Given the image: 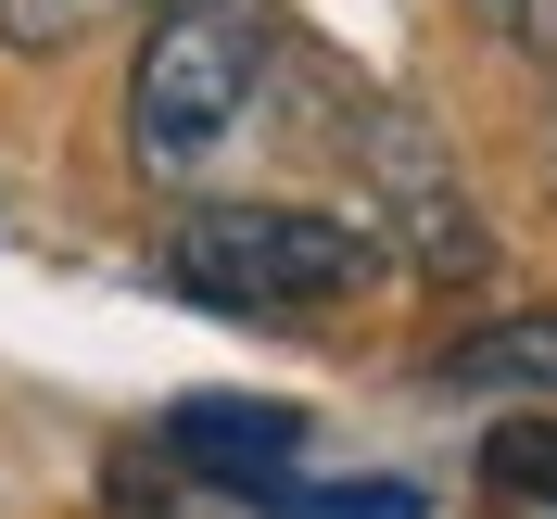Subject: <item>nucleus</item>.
<instances>
[{
  "mask_svg": "<svg viewBox=\"0 0 557 519\" xmlns=\"http://www.w3.org/2000/svg\"><path fill=\"white\" fill-rule=\"evenodd\" d=\"M469 26L494 51H520V64H557V0H469Z\"/></svg>",
  "mask_w": 557,
  "mask_h": 519,
  "instance_id": "0eeeda50",
  "label": "nucleus"
},
{
  "mask_svg": "<svg viewBox=\"0 0 557 519\" xmlns=\"http://www.w3.org/2000/svg\"><path fill=\"white\" fill-rule=\"evenodd\" d=\"M127 0H0V38L13 51H76L89 26H114Z\"/></svg>",
  "mask_w": 557,
  "mask_h": 519,
  "instance_id": "39448f33",
  "label": "nucleus"
},
{
  "mask_svg": "<svg viewBox=\"0 0 557 519\" xmlns=\"http://www.w3.org/2000/svg\"><path fill=\"white\" fill-rule=\"evenodd\" d=\"M267 76H278V13L267 0H165L152 38H139V76H127V152L139 177H215L242 152V127L267 114Z\"/></svg>",
  "mask_w": 557,
  "mask_h": 519,
  "instance_id": "f257e3e1",
  "label": "nucleus"
},
{
  "mask_svg": "<svg viewBox=\"0 0 557 519\" xmlns=\"http://www.w3.org/2000/svg\"><path fill=\"white\" fill-rule=\"evenodd\" d=\"M165 267L215 317H330L381 279V242L317 203H203L165 228Z\"/></svg>",
  "mask_w": 557,
  "mask_h": 519,
  "instance_id": "f03ea898",
  "label": "nucleus"
},
{
  "mask_svg": "<svg viewBox=\"0 0 557 519\" xmlns=\"http://www.w3.org/2000/svg\"><path fill=\"white\" fill-rule=\"evenodd\" d=\"M343 139H355L368 203H381V228H368L381 254H406L418 279H482L494 267L482 215H469V190H456V165H444V139L418 127L406 102H343Z\"/></svg>",
  "mask_w": 557,
  "mask_h": 519,
  "instance_id": "7ed1b4c3",
  "label": "nucleus"
},
{
  "mask_svg": "<svg viewBox=\"0 0 557 519\" xmlns=\"http://www.w3.org/2000/svg\"><path fill=\"white\" fill-rule=\"evenodd\" d=\"M456 393H557V317H507V330H469L444 343Z\"/></svg>",
  "mask_w": 557,
  "mask_h": 519,
  "instance_id": "20e7f679",
  "label": "nucleus"
},
{
  "mask_svg": "<svg viewBox=\"0 0 557 519\" xmlns=\"http://www.w3.org/2000/svg\"><path fill=\"white\" fill-rule=\"evenodd\" d=\"M494 482L557 507V418H507V431H494Z\"/></svg>",
  "mask_w": 557,
  "mask_h": 519,
  "instance_id": "423d86ee",
  "label": "nucleus"
}]
</instances>
